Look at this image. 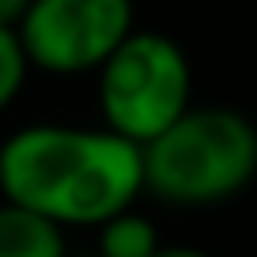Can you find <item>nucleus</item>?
<instances>
[{"mask_svg": "<svg viewBox=\"0 0 257 257\" xmlns=\"http://www.w3.org/2000/svg\"><path fill=\"white\" fill-rule=\"evenodd\" d=\"M0 201L52 229H100L145 201L141 145L100 120H32L0 141Z\"/></svg>", "mask_w": 257, "mask_h": 257, "instance_id": "1", "label": "nucleus"}, {"mask_svg": "<svg viewBox=\"0 0 257 257\" xmlns=\"http://www.w3.org/2000/svg\"><path fill=\"white\" fill-rule=\"evenodd\" d=\"M145 197L169 209H217L257 181V120L237 104H193L141 149Z\"/></svg>", "mask_w": 257, "mask_h": 257, "instance_id": "2", "label": "nucleus"}, {"mask_svg": "<svg viewBox=\"0 0 257 257\" xmlns=\"http://www.w3.org/2000/svg\"><path fill=\"white\" fill-rule=\"evenodd\" d=\"M92 96L100 124L145 149L197 104L193 60L177 36L137 28L96 68Z\"/></svg>", "mask_w": 257, "mask_h": 257, "instance_id": "3", "label": "nucleus"}, {"mask_svg": "<svg viewBox=\"0 0 257 257\" xmlns=\"http://www.w3.org/2000/svg\"><path fill=\"white\" fill-rule=\"evenodd\" d=\"M137 28V0H32L16 36L32 72L76 80L96 76Z\"/></svg>", "mask_w": 257, "mask_h": 257, "instance_id": "4", "label": "nucleus"}, {"mask_svg": "<svg viewBox=\"0 0 257 257\" xmlns=\"http://www.w3.org/2000/svg\"><path fill=\"white\" fill-rule=\"evenodd\" d=\"M96 241H92V253L96 257H157L165 237H161V225L153 213H145L141 205L108 217L100 229H92Z\"/></svg>", "mask_w": 257, "mask_h": 257, "instance_id": "5", "label": "nucleus"}, {"mask_svg": "<svg viewBox=\"0 0 257 257\" xmlns=\"http://www.w3.org/2000/svg\"><path fill=\"white\" fill-rule=\"evenodd\" d=\"M68 233L0 201V257H68Z\"/></svg>", "mask_w": 257, "mask_h": 257, "instance_id": "6", "label": "nucleus"}, {"mask_svg": "<svg viewBox=\"0 0 257 257\" xmlns=\"http://www.w3.org/2000/svg\"><path fill=\"white\" fill-rule=\"evenodd\" d=\"M28 76H32V68H28V56L20 48V36L12 28H0V116L20 100Z\"/></svg>", "mask_w": 257, "mask_h": 257, "instance_id": "7", "label": "nucleus"}, {"mask_svg": "<svg viewBox=\"0 0 257 257\" xmlns=\"http://www.w3.org/2000/svg\"><path fill=\"white\" fill-rule=\"evenodd\" d=\"M28 8H32V0H0V28H12L16 32Z\"/></svg>", "mask_w": 257, "mask_h": 257, "instance_id": "8", "label": "nucleus"}, {"mask_svg": "<svg viewBox=\"0 0 257 257\" xmlns=\"http://www.w3.org/2000/svg\"><path fill=\"white\" fill-rule=\"evenodd\" d=\"M157 257H213V253L201 245H189V241H165Z\"/></svg>", "mask_w": 257, "mask_h": 257, "instance_id": "9", "label": "nucleus"}, {"mask_svg": "<svg viewBox=\"0 0 257 257\" xmlns=\"http://www.w3.org/2000/svg\"><path fill=\"white\" fill-rule=\"evenodd\" d=\"M68 257H96V253H92V249H84V253H68Z\"/></svg>", "mask_w": 257, "mask_h": 257, "instance_id": "10", "label": "nucleus"}]
</instances>
